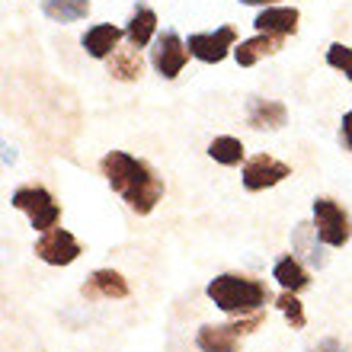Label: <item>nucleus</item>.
I'll list each match as a JSON object with an SVG mask.
<instances>
[{"label":"nucleus","instance_id":"obj_4","mask_svg":"<svg viewBox=\"0 0 352 352\" xmlns=\"http://www.w3.org/2000/svg\"><path fill=\"white\" fill-rule=\"evenodd\" d=\"M314 228L327 247H346L352 237V218L333 199H314Z\"/></svg>","mask_w":352,"mask_h":352},{"label":"nucleus","instance_id":"obj_18","mask_svg":"<svg viewBox=\"0 0 352 352\" xmlns=\"http://www.w3.org/2000/svg\"><path fill=\"white\" fill-rule=\"evenodd\" d=\"M272 278L282 285V292H301V288L311 285V276H307V269L301 266L298 256H282L272 266Z\"/></svg>","mask_w":352,"mask_h":352},{"label":"nucleus","instance_id":"obj_26","mask_svg":"<svg viewBox=\"0 0 352 352\" xmlns=\"http://www.w3.org/2000/svg\"><path fill=\"white\" fill-rule=\"evenodd\" d=\"M241 3H247V7H276L278 0H241Z\"/></svg>","mask_w":352,"mask_h":352},{"label":"nucleus","instance_id":"obj_5","mask_svg":"<svg viewBox=\"0 0 352 352\" xmlns=\"http://www.w3.org/2000/svg\"><path fill=\"white\" fill-rule=\"evenodd\" d=\"M186 48H189V55L205 61V65H221L224 58L237 48V29L218 26V29H212V32H192L189 42H186Z\"/></svg>","mask_w":352,"mask_h":352},{"label":"nucleus","instance_id":"obj_25","mask_svg":"<svg viewBox=\"0 0 352 352\" xmlns=\"http://www.w3.org/2000/svg\"><path fill=\"white\" fill-rule=\"evenodd\" d=\"M340 135H343L346 151H352V109L343 116V129H340Z\"/></svg>","mask_w":352,"mask_h":352},{"label":"nucleus","instance_id":"obj_16","mask_svg":"<svg viewBox=\"0 0 352 352\" xmlns=\"http://www.w3.org/2000/svg\"><path fill=\"white\" fill-rule=\"evenodd\" d=\"M237 343H241V336L234 333L231 324H224V327L205 324L195 333V346L202 352H237Z\"/></svg>","mask_w":352,"mask_h":352},{"label":"nucleus","instance_id":"obj_2","mask_svg":"<svg viewBox=\"0 0 352 352\" xmlns=\"http://www.w3.org/2000/svg\"><path fill=\"white\" fill-rule=\"evenodd\" d=\"M205 295L212 298L218 311L234 317L260 314V307L269 301L266 282L250 276H237V272H221L218 278H212L208 288H205Z\"/></svg>","mask_w":352,"mask_h":352},{"label":"nucleus","instance_id":"obj_8","mask_svg":"<svg viewBox=\"0 0 352 352\" xmlns=\"http://www.w3.org/2000/svg\"><path fill=\"white\" fill-rule=\"evenodd\" d=\"M80 243L74 241V234L65 228H52L48 234H42L36 241V256L48 266H71L80 256Z\"/></svg>","mask_w":352,"mask_h":352},{"label":"nucleus","instance_id":"obj_9","mask_svg":"<svg viewBox=\"0 0 352 352\" xmlns=\"http://www.w3.org/2000/svg\"><path fill=\"white\" fill-rule=\"evenodd\" d=\"M129 278L116 272V269H96L90 272L84 285H80V295L87 301H100V298H129Z\"/></svg>","mask_w":352,"mask_h":352},{"label":"nucleus","instance_id":"obj_13","mask_svg":"<svg viewBox=\"0 0 352 352\" xmlns=\"http://www.w3.org/2000/svg\"><path fill=\"white\" fill-rule=\"evenodd\" d=\"M298 19H301V13L295 7H266L253 19V26H256V32H269V36H295Z\"/></svg>","mask_w":352,"mask_h":352},{"label":"nucleus","instance_id":"obj_1","mask_svg":"<svg viewBox=\"0 0 352 352\" xmlns=\"http://www.w3.org/2000/svg\"><path fill=\"white\" fill-rule=\"evenodd\" d=\"M100 173L112 186V192L122 195V202L129 205L135 214H151L164 199V176L151 167L148 160L131 157L129 151H109L100 160Z\"/></svg>","mask_w":352,"mask_h":352},{"label":"nucleus","instance_id":"obj_6","mask_svg":"<svg viewBox=\"0 0 352 352\" xmlns=\"http://www.w3.org/2000/svg\"><path fill=\"white\" fill-rule=\"evenodd\" d=\"M186 61H189V48H186V42L176 36L173 29H167V32H160V36L154 38L151 65H154V71H157L164 80H176V77L183 74Z\"/></svg>","mask_w":352,"mask_h":352},{"label":"nucleus","instance_id":"obj_27","mask_svg":"<svg viewBox=\"0 0 352 352\" xmlns=\"http://www.w3.org/2000/svg\"><path fill=\"white\" fill-rule=\"evenodd\" d=\"M13 160H16V154H13V148H3V164H7V167H10Z\"/></svg>","mask_w":352,"mask_h":352},{"label":"nucleus","instance_id":"obj_15","mask_svg":"<svg viewBox=\"0 0 352 352\" xmlns=\"http://www.w3.org/2000/svg\"><path fill=\"white\" fill-rule=\"evenodd\" d=\"M292 247H295V253H301L311 266H327V256H324V247L327 243L317 237V228H314V221L307 224V221H301L295 228V234H292Z\"/></svg>","mask_w":352,"mask_h":352},{"label":"nucleus","instance_id":"obj_7","mask_svg":"<svg viewBox=\"0 0 352 352\" xmlns=\"http://www.w3.org/2000/svg\"><path fill=\"white\" fill-rule=\"evenodd\" d=\"M292 176V167L282 164V160L269 157V154H256L243 164V189L247 192H263V189H272L282 179Z\"/></svg>","mask_w":352,"mask_h":352},{"label":"nucleus","instance_id":"obj_12","mask_svg":"<svg viewBox=\"0 0 352 352\" xmlns=\"http://www.w3.org/2000/svg\"><path fill=\"white\" fill-rule=\"evenodd\" d=\"M282 48H285V36L256 32L253 38H247V42H241V45L234 48V58H237V65H241V67H253V65H260L263 58L278 55Z\"/></svg>","mask_w":352,"mask_h":352},{"label":"nucleus","instance_id":"obj_20","mask_svg":"<svg viewBox=\"0 0 352 352\" xmlns=\"http://www.w3.org/2000/svg\"><path fill=\"white\" fill-rule=\"evenodd\" d=\"M243 141L241 138H231V135H218V138H212V144H208V157L214 160V164H221V167H237L243 160Z\"/></svg>","mask_w":352,"mask_h":352},{"label":"nucleus","instance_id":"obj_17","mask_svg":"<svg viewBox=\"0 0 352 352\" xmlns=\"http://www.w3.org/2000/svg\"><path fill=\"white\" fill-rule=\"evenodd\" d=\"M144 74V58H141L138 48H119L116 55L109 58V77L112 80H122V84H131Z\"/></svg>","mask_w":352,"mask_h":352},{"label":"nucleus","instance_id":"obj_14","mask_svg":"<svg viewBox=\"0 0 352 352\" xmlns=\"http://www.w3.org/2000/svg\"><path fill=\"white\" fill-rule=\"evenodd\" d=\"M154 32H157V13L151 7H135V13H131L129 26H125V38H129L131 48H148L151 42H154Z\"/></svg>","mask_w":352,"mask_h":352},{"label":"nucleus","instance_id":"obj_3","mask_svg":"<svg viewBox=\"0 0 352 352\" xmlns=\"http://www.w3.org/2000/svg\"><path fill=\"white\" fill-rule=\"evenodd\" d=\"M10 205L29 218V224L38 234H48L61 221V205L55 202V195L48 192L45 186H19L16 192L10 195Z\"/></svg>","mask_w":352,"mask_h":352},{"label":"nucleus","instance_id":"obj_22","mask_svg":"<svg viewBox=\"0 0 352 352\" xmlns=\"http://www.w3.org/2000/svg\"><path fill=\"white\" fill-rule=\"evenodd\" d=\"M327 65L333 67V71H343L346 80H352V48L343 45V42H333V45L327 48Z\"/></svg>","mask_w":352,"mask_h":352},{"label":"nucleus","instance_id":"obj_21","mask_svg":"<svg viewBox=\"0 0 352 352\" xmlns=\"http://www.w3.org/2000/svg\"><path fill=\"white\" fill-rule=\"evenodd\" d=\"M276 307L282 311V317H285L288 324H292V330H301V327L307 324L305 305L298 301V292H282V295L276 298Z\"/></svg>","mask_w":352,"mask_h":352},{"label":"nucleus","instance_id":"obj_19","mask_svg":"<svg viewBox=\"0 0 352 352\" xmlns=\"http://www.w3.org/2000/svg\"><path fill=\"white\" fill-rule=\"evenodd\" d=\"M42 13H45L52 23H77V19H87L90 13V0H42Z\"/></svg>","mask_w":352,"mask_h":352},{"label":"nucleus","instance_id":"obj_23","mask_svg":"<svg viewBox=\"0 0 352 352\" xmlns=\"http://www.w3.org/2000/svg\"><path fill=\"white\" fill-rule=\"evenodd\" d=\"M260 324H263V314H250V317H243V320H237V324H231V327H234V333L237 336H247V333H253Z\"/></svg>","mask_w":352,"mask_h":352},{"label":"nucleus","instance_id":"obj_11","mask_svg":"<svg viewBox=\"0 0 352 352\" xmlns=\"http://www.w3.org/2000/svg\"><path fill=\"white\" fill-rule=\"evenodd\" d=\"M247 122H250V129H256V131H278V129H285L288 109H285V102H278V100H260V96H253V100L247 102Z\"/></svg>","mask_w":352,"mask_h":352},{"label":"nucleus","instance_id":"obj_10","mask_svg":"<svg viewBox=\"0 0 352 352\" xmlns=\"http://www.w3.org/2000/svg\"><path fill=\"white\" fill-rule=\"evenodd\" d=\"M122 36H125V29L112 26V23H100V26H90V29H87L84 38H80V45H84V52L90 58H96V61H106V58H112L116 52H119Z\"/></svg>","mask_w":352,"mask_h":352},{"label":"nucleus","instance_id":"obj_24","mask_svg":"<svg viewBox=\"0 0 352 352\" xmlns=\"http://www.w3.org/2000/svg\"><path fill=\"white\" fill-rule=\"evenodd\" d=\"M311 352H349V349H346V346L340 343V340H333V336H327V340H320V343H317Z\"/></svg>","mask_w":352,"mask_h":352}]
</instances>
